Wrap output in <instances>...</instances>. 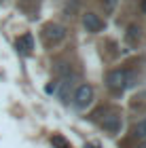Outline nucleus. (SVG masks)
<instances>
[{
	"label": "nucleus",
	"mask_w": 146,
	"mask_h": 148,
	"mask_svg": "<svg viewBox=\"0 0 146 148\" xmlns=\"http://www.w3.org/2000/svg\"><path fill=\"white\" fill-rule=\"evenodd\" d=\"M42 36H45V42L47 45H57L66 38V28L59 25V23H49V25H45Z\"/></svg>",
	"instance_id": "2"
},
{
	"label": "nucleus",
	"mask_w": 146,
	"mask_h": 148,
	"mask_svg": "<svg viewBox=\"0 0 146 148\" xmlns=\"http://www.w3.org/2000/svg\"><path fill=\"white\" fill-rule=\"evenodd\" d=\"M57 87H59V83H53V85H47V89H45V91H47L49 95H51V93H55V91H57Z\"/></svg>",
	"instance_id": "11"
},
{
	"label": "nucleus",
	"mask_w": 146,
	"mask_h": 148,
	"mask_svg": "<svg viewBox=\"0 0 146 148\" xmlns=\"http://www.w3.org/2000/svg\"><path fill=\"white\" fill-rule=\"evenodd\" d=\"M51 144L55 146V148H72V146H70V142H68V140H66L64 136H59V133L51 138Z\"/></svg>",
	"instance_id": "7"
},
{
	"label": "nucleus",
	"mask_w": 146,
	"mask_h": 148,
	"mask_svg": "<svg viewBox=\"0 0 146 148\" xmlns=\"http://www.w3.org/2000/svg\"><path fill=\"white\" fill-rule=\"evenodd\" d=\"M104 129L110 131V133H117L119 129H121V116H117V114H110V116L104 119Z\"/></svg>",
	"instance_id": "6"
},
{
	"label": "nucleus",
	"mask_w": 146,
	"mask_h": 148,
	"mask_svg": "<svg viewBox=\"0 0 146 148\" xmlns=\"http://www.w3.org/2000/svg\"><path fill=\"white\" fill-rule=\"evenodd\" d=\"M138 148H146V140H144V142H142L140 146H138Z\"/></svg>",
	"instance_id": "13"
},
{
	"label": "nucleus",
	"mask_w": 146,
	"mask_h": 148,
	"mask_svg": "<svg viewBox=\"0 0 146 148\" xmlns=\"http://www.w3.org/2000/svg\"><path fill=\"white\" fill-rule=\"evenodd\" d=\"M83 25H85L87 32H93V34H95V32H99L104 28V21L95 15V13H85V15H83Z\"/></svg>",
	"instance_id": "4"
},
{
	"label": "nucleus",
	"mask_w": 146,
	"mask_h": 148,
	"mask_svg": "<svg viewBox=\"0 0 146 148\" xmlns=\"http://www.w3.org/2000/svg\"><path fill=\"white\" fill-rule=\"evenodd\" d=\"M117 2L119 0H102V6H104V13H114V9H117Z\"/></svg>",
	"instance_id": "10"
},
{
	"label": "nucleus",
	"mask_w": 146,
	"mask_h": 148,
	"mask_svg": "<svg viewBox=\"0 0 146 148\" xmlns=\"http://www.w3.org/2000/svg\"><path fill=\"white\" fill-rule=\"evenodd\" d=\"M127 40L131 45L138 42L140 40V28H136V25H129V30H127Z\"/></svg>",
	"instance_id": "9"
},
{
	"label": "nucleus",
	"mask_w": 146,
	"mask_h": 148,
	"mask_svg": "<svg viewBox=\"0 0 146 148\" xmlns=\"http://www.w3.org/2000/svg\"><path fill=\"white\" fill-rule=\"evenodd\" d=\"M134 136L136 138H146V116L142 121H138V125L134 127Z\"/></svg>",
	"instance_id": "8"
},
{
	"label": "nucleus",
	"mask_w": 146,
	"mask_h": 148,
	"mask_svg": "<svg viewBox=\"0 0 146 148\" xmlns=\"http://www.w3.org/2000/svg\"><path fill=\"white\" fill-rule=\"evenodd\" d=\"M142 11L146 13V0H142Z\"/></svg>",
	"instance_id": "12"
},
{
	"label": "nucleus",
	"mask_w": 146,
	"mask_h": 148,
	"mask_svg": "<svg viewBox=\"0 0 146 148\" xmlns=\"http://www.w3.org/2000/svg\"><path fill=\"white\" fill-rule=\"evenodd\" d=\"M85 148H95V146H85Z\"/></svg>",
	"instance_id": "14"
},
{
	"label": "nucleus",
	"mask_w": 146,
	"mask_h": 148,
	"mask_svg": "<svg viewBox=\"0 0 146 148\" xmlns=\"http://www.w3.org/2000/svg\"><path fill=\"white\" fill-rule=\"evenodd\" d=\"M106 85H108L110 91L121 93V91L127 89V87L134 85V74L129 70H112V72H108V76H106Z\"/></svg>",
	"instance_id": "1"
},
{
	"label": "nucleus",
	"mask_w": 146,
	"mask_h": 148,
	"mask_svg": "<svg viewBox=\"0 0 146 148\" xmlns=\"http://www.w3.org/2000/svg\"><path fill=\"white\" fill-rule=\"evenodd\" d=\"M93 102V87L91 85H81L74 91V106L76 108H87V106Z\"/></svg>",
	"instance_id": "3"
},
{
	"label": "nucleus",
	"mask_w": 146,
	"mask_h": 148,
	"mask_svg": "<svg viewBox=\"0 0 146 148\" xmlns=\"http://www.w3.org/2000/svg\"><path fill=\"white\" fill-rule=\"evenodd\" d=\"M17 51L19 53H23V55H28V53H32V49H34V38H32V34H23V36H19L17 38Z\"/></svg>",
	"instance_id": "5"
}]
</instances>
